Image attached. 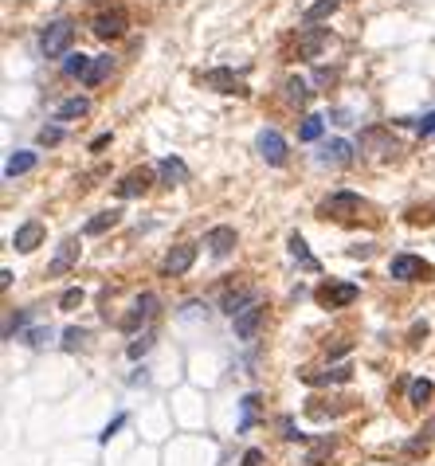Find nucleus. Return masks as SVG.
Instances as JSON below:
<instances>
[{"label":"nucleus","mask_w":435,"mask_h":466,"mask_svg":"<svg viewBox=\"0 0 435 466\" xmlns=\"http://www.w3.org/2000/svg\"><path fill=\"white\" fill-rule=\"evenodd\" d=\"M75 259H79V243H75V239H63V243H59V255H55V263H51V275L67 270Z\"/></svg>","instance_id":"412c9836"},{"label":"nucleus","mask_w":435,"mask_h":466,"mask_svg":"<svg viewBox=\"0 0 435 466\" xmlns=\"http://www.w3.org/2000/svg\"><path fill=\"white\" fill-rule=\"evenodd\" d=\"M90 31H94L99 40H118L122 31H126V12H102Z\"/></svg>","instance_id":"1a4fd4ad"},{"label":"nucleus","mask_w":435,"mask_h":466,"mask_svg":"<svg viewBox=\"0 0 435 466\" xmlns=\"http://www.w3.org/2000/svg\"><path fill=\"white\" fill-rule=\"evenodd\" d=\"M287 99H290V102H298V106H302V102H310V87H306V79L290 75V79H287Z\"/></svg>","instance_id":"393cba45"},{"label":"nucleus","mask_w":435,"mask_h":466,"mask_svg":"<svg viewBox=\"0 0 435 466\" xmlns=\"http://www.w3.org/2000/svg\"><path fill=\"white\" fill-rule=\"evenodd\" d=\"M298 138H302V141H318V138H322V118H318V114L302 118V129H298Z\"/></svg>","instance_id":"bb28decb"},{"label":"nucleus","mask_w":435,"mask_h":466,"mask_svg":"<svg viewBox=\"0 0 435 466\" xmlns=\"http://www.w3.org/2000/svg\"><path fill=\"white\" fill-rule=\"evenodd\" d=\"M192 263H197V247H192V243H180V247H173V251L165 255L161 270H165L169 278H177V275H185V270L192 267Z\"/></svg>","instance_id":"423d86ee"},{"label":"nucleus","mask_w":435,"mask_h":466,"mask_svg":"<svg viewBox=\"0 0 435 466\" xmlns=\"http://www.w3.org/2000/svg\"><path fill=\"white\" fill-rule=\"evenodd\" d=\"M318 298H322V306L337 310V306H349V302H357V286H353V282H337V286H326Z\"/></svg>","instance_id":"4468645a"},{"label":"nucleus","mask_w":435,"mask_h":466,"mask_svg":"<svg viewBox=\"0 0 435 466\" xmlns=\"http://www.w3.org/2000/svg\"><path fill=\"white\" fill-rule=\"evenodd\" d=\"M326 43H329V31L326 28H310L306 36L298 40V55H302V59H318Z\"/></svg>","instance_id":"dca6fc26"},{"label":"nucleus","mask_w":435,"mask_h":466,"mask_svg":"<svg viewBox=\"0 0 435 466\" xmlns=\"http://www.w3.org/2000/svg\"><path fill=\"white\" fill-rule=\"evenodd\" d=\"M263 463V451H248V455H243V466H259Z\"/></svg>","instance_id":"4c0bfd02"},{"label":"nucleus","mask_w":435,"mask_h":466,"mask_svg":"<svg viewBox=\"0 0 435 466\" xmlns=\"http://www.w3.org/2000/svg\"><path fill=\"white\" fill-rule=\"evenodd\" d=\"M40 243H43V224H36V219L20 224V228H16V235H12V247L24 251V255H28V251H36Z\"/></svg>","instance_id":"6e6552de"},{"label":"nucleus","mask_w":435,"mask_h":466,"mask_svg":"<svg viewBox=\"0 0 435 466\" xmlns=\"http://www.w3.org/2000/svg\"><path fill=\"white\" fill-rule=\"evenodd\" d=\"M259 157L267 161V165H287V138L278 133V129H263L255 141Z\"/></svg>","instance_id":"f03ea898"},{"label":"nucleus","mask_w":435,"mask_h":466,"mask_svg":"<svg viewBox=\"0 0 435 466\" xmlns=\"http://www.w3.org/2000/svg\"><path fill=\"white\" fill-rule=\"evenodd\" d=\"M24 321H28V310H20V314H12V318H8V326H4V341H12V333H16V329H20Z\"/></svg>","instance_id":"f704fd0d"},{"label":"nucleus","mask_w":435,"mask_h":466,"mask_svg":"<svg viewBox=\"0 0 435 466\" xmlns=\"http://www.w3.org/2000/svg\"><path fill=\"white\" fill-rule=\"evenodd\" d=\"M318 161H322V165H349V161H353V145H349L345 138H334V141L322 145Z\"/></svg>","instance_id":"9b49d317"},{"label":"nucleus","mask_w":435,"mask_h":466,"mask_svg":"<svg viewBox=\"0 0 435 466\" xmlns=\"http://www.w3.org/2000/svg\"><path fill=\"white\" fill-rule=\"evenodd\" d=\"M208 251H212V259H228L236 251V228H212L208 231Z\"/></svg>","instance_id":"f8f14e48"},{"label":"nucleus","mask_w":435,"mask_h":466,"mask_svg":"<svg viewBox=\"0 0 435 466\" xmlns=\"http://www.w3.org/2000/svg\"><path fill=\"white\" fill-rule=\"evenodd\" d=\"M24 341H28L31 349H40V345H48V341H51V329L48 326H36V329H28V333H24Z\"/></svg>","instance_id":"c756f323"},{"label":"nucleus","mask_w":435,"mask_h":466,"mask_svg":"<svg viewBox=\"0 0 435 466\" xmlns=\"http://www.w3.org/2000/svg\"><path fill=\"white\" fill-rule=\"evenodd\" d=\"M415 133H424V138H427V133H435V110H432V114H424V118L415 122Z\"/></svg>","instance_id":"e433bc0d"},{"label":"nucleus","mask_w":435,"mask_h":466,"mask_svg":"<svg viewBox=\"0 0 435 466\" xmlns=\"http://www.w3.org/2000/svg\"><path fill=\"white\" fill-rule=\"evenodd\" d=\"M239 407H243V419H239V431H248V427L255 423V412H259V396H255V392H251V396H243V404H239Z\"/></svg>","instance_id":"cd10ccee"},{"label":"nucleus","mask_w":435,"mask_h":466,"mask_svg":"<svg viewBox=\"0 0 435 466\" xmlns=\"http://www.w3.org/2000/svg\"><path fill=\"white\" fill-rule=\"evenodd\" d=\"M157 177H161V184H169V189H173V184H185L192 173H188V165L180 157H165L157 165Z\"/></svg>","instance_id":"ddd939ff"},{"label":"nucleus","mask_w":435,"mask_h":466,"mask_svg":"<svg viewBox=\"0 0 435 466\" xmlns=\"http://www.w3.org/2000/svg\"><path fill=\"white\" fill-rule=\"evenodd\" d=\"M145 189H149V173H129V177L118 180V189H114V192H118L122 200H134V196H141Z\"/></svg>","instance_id":"f3484780"},{"label":"nucleus","mask_w":435,"mask_h":466,"mask_svg":"<svg viewBox=\"0 0 435 466\" xmlns=\"http://www.w3.org/2000/svg\"><path fill=\"white\" fill-rule=\"evenodd\" d=\"M290 255H294L306 270H318V259L310 255V247H306V239H302V235H290Z\"/></svg>","instance_id":"5701e85b"},{"label":"nucleus","mask_w":435,"mask_h":466,"mask_svg":"<svg viewBox=\"0 0 435 466\" xmlns=\"http://www.w3.org/2000/svg\"><path fill=\"white\" fill-rule=\"evenodd\" d=\"M110 67H114V63H110V55H99V59L90 63V71H87V79H83V82H87V87H99V82L110 75Z\"/></svg>","instance_id":"b1692460"},{"label":"nucleus","mask_w":435,"mask_h":466,"mask_svg":"<svg viewBox=\"0 0 435 466\" xmlns=\"http://www.w3.org/2000/svg\"><path fill=\"white\" fill-rule=\"evenodd\" d=\"M353 212H361V196H357V192H334L329 200H322V216L349 219Z\"/></svg>","instance_id":"20e7f679"},{"label":"nucleus","mask_w":435,"mask_h":466,"mask_svg":"<svg viewBox=\"0 0 435 466\" xmlns=\"http://www.w3.org/2000/svg\"><path fill=\"white\" fill-rule=\"evenodd\" d=\"M79 302H83V290H79V286H71L67 294H63V302H59V306H63V310H75Z\"/></svg>","instance_id":"c9c22d12"},{"label":"nucleus","mask_w":435,"mask_h":466,"mask_svg":"<svg viewBox=\"0 0 435 466\" xmlns=\"http://www.w3.org/2000/svg\"><path fill=\"white\" fill-rule=\"evenodd\" d=\"M90 55H83V51H67V55H63V75H67V79H87V71H90Z\"/></svg>","instance_id":"a211bd4d"},{"label":"nucleus","mask_w":435,"mask_h":466,"mask_svg":"<svg viewBox=\"0 0 435 466\" xmlns=\"http://www.w3.org/2000/svg\"><path fill=\"white\" fill-rule=\"evenodd\" d=\"M83 341H87V333H83V329H75V326H71L67 333H63V349H67V353H75V349H83Z\"/></svg>","instance_id":"2f4dec72"},{"label":"nucleus","mask_w":435,"mask_h":466,"mask_svg":"<svg viewBox=\"0 0 435 466\" xmlns=\"http://www.w3.org/2000/svg\"><path fill=\"white\" fill-rule=\"evenodd\" d=\"M149 345H153V333H141V337L129 345V361H141L149 353Z\"/></svg>","instance_id":"7c9ffc66"},{"label":"nucleus","mask_w":435,"mask_h":466,"mask_svg":"<svg viewBox=\"0 0 435 466\" xmlns=\"http://www.w3.org/2000/svg\"><path fill=\"white\" fill-rule=\"evenodd\" d=\"M63 141V129L59 126H43L40 129V145H59Z\"/></svg>","instance_id":"72a5a7b5"},{"label":"nucleus","mask_w":435,"mask_h":466,"mask_svg":"<svg viewBox=\"0 0 435 466\" xmlns=\"http://www.w3.org/2000/svg\"><path fill=\"white\" fill-rule=\"evenodd\" d=\"M87 114H90L87 99H67V102H59V110H55V118L59 122H75V118H87Z\"/></svg>","instance_id":"aec40b11"},{"label":"nucleus","mask_w":435,"mask_h":466,"mask_svg":"<svg viewBox=\"0 0 435 466\" xmlns=\"http://www.w3.org/2000/svg\"><path fill=\"white\" fill-rule=\"evenodd\" d=\"M283 431H287V439H302V435L294 431V423H290V419H283Z\"/></svg>","instance_id":"ea45409f"},{"label":"nucleus","mask_w":435,"mask_h":466,"mask_svg":"<svg viewBox=\"0 0 435 466\" xmlns=\"http://www.w3.org/2000/svg\"><path fill=\"white\" fill-rule=\"evenodd\" d=\"M408 400H412V404H427V400H432V380H412Z\"/></svg>","instance_id":"c85d7f7f"},{"label":"nucleus","mask_w":435,"mask_h":466,"mask_svg":"<svg viewBox=\"0 0 435 466\" xmlns=\"http://www.w3.org/2000/svg\"><path fill=\"white\" fill-rule=\"evenodd\" d=\"M251 302H259L255 290H228V294L220 298V310H224L228 318H236V314H243V310H248Z\"/></svg>","instance_id":"2eb2a0df"},{"label":"nucleus","mask_w":435,"mask_h":466,"mask_svg":"<svg viewBox=\"0 0 435 466\" xmlns=\"http://www.w3.org/2000/svg\"><path fill=\"white\" fill-rule=\"evenodd\" d=\"M263 314H267V310H263V302H251L248 310H243V314H236V337L239 341H251L259 333V326H263Z\"/></svg>","instance_id":"39448f33"},{"label":"nucleus","mask_w":435,"mask_h":466,"mask_svg":"<svg viewBox=\"0 0 435 466\" xmlns=\"http://www.w3.org/2000/svg\"><path fill=\"white\" fill-rule=\"evenodd\" d=\"M122 427H126V416H114V419H110V423H106V427H102V435H99V443H110V439L118 435Z\"/></svg>","instance_id":"473e14b6"},{"label":"nucleus","mask_w":435,"mask_h":466,"mask_svg":"<svg viewBox=\"0 0 435 466\" xmlns=\"http://www.w3.org/2000/svg\"><path fill=\"white\" fill-rule=\"evenodd\" d=\"M204 87L220 90V94H248L243 79H236L231 71H208V75H204Z\"/></svg>","instance_id":"9d476101"},{"label":"nucleus","mask_w":435,"mask_h":466,"mask_svg":"<svg viewBox=\"0 0 435 466\" xmlns=\"http://www.w3.org/2000/svg\"><path fill=\"white\" fill-rule=\"evenodd\" d=\"M36 153H31V149H20V153H12L8 157V165H4V177H24V173H31L36 169Z\"/></svg>","instance_id":"6ab92c4d"},{"label":"nucleus","mask_w":435,"mask_h":466,"mask_svg":"<svg viewBox=\"0 0 435 466\" xmlns=\"http://www.w3.org/2000/svg\"><path fill=\"white\" fill-rule=\"evenodd\" d=\"M388 275L400 278V282H415V278L432 275V267H427L424 259H415V255H396L392 263H388Z\"/></svg>","instance_id":"7ed1b4c3"},{"label":"nucleus","mask_w":435,"mask_h":466,"mask_svg":"<svg viewBox=\"0 0 435 466\" xmlns=\"http://www.w3.org/2000/svg\"><path fill=\"white\" fill-rule=\"evenodd\" d=\"M114 224H118V212H99V216L87 224V235H102V231L114 228Z\"/></svg>","instance_id":"a878e982"},{"label":"nucleus","mask_w":435,"mask_h":466,"mask_svg":"<svg viewBox=\"0 0 435 466\" xmlns=\"http://www.w3.org/2000/svg\"><path fill=\"white\" fill-rule=\"evenodd\" d=\"M341 353H349V341H337V345L329 349V357H341Z\"/></svg>","instance_id":"58836bf2"},{"label":"nucleus","mask_w":435,"mask_h":466,"mask_svg":"<svg viewBox=\"0 0 435 466\" xmlns=\"http://www.w3.org/2000/svg\"><path fill=\"white\" fill-rule=\"evenodd\" d=\"M337 4H341V0H314V4L306 8V16H302V20H306V24L326 20V16H334V12H337Z\"/></svg>","instance_id":"4be33fe9"},{"label":"nucleus","mask_w":435,"mask_h":466,"mask_svg":"<svg viewBox=\"0 0 435 466\" xmlns=\"http://www.w3.org/2000/svg\"><path fill=\"white\" fill-rule=\"evenodd\" d=\"M153 314H157V294H141L138 302H134V310L122 318V329H126V333H134V329H138L141 321H149Z\"/></svg>","instance_id":"0eeeda50"},{"label":"nucleus","mask_w":435,"mask_h":466,"mask_svg":"<svg viewBox=\"0 0 435 466\" xmlns=\"http://www.w3.org/2000/svg\"><path fill=\"white\" fill-rule=\"evenodd\" d=\"M71 40H75V24H71V20H55V24H48V28H43L40 51L48 55V59H59V55H67Z\"/></svg>","instance_id":"f257e3e1"}]
</instances>
